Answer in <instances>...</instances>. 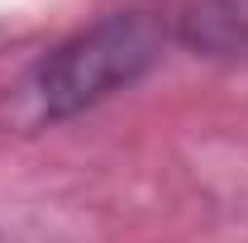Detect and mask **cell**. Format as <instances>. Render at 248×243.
Listing matches in <instances>:
<instances>
[{
    "label": "cell",
    "mask_w": 248,
    "mask_h": 243,
    "mask_svg": "<svg viewBox=\"0 0 248 243\" xmlns=\"http://www.w3.org/2000/svg\"><path fill=\"white\" fill-rule=\"evenodd\" d=\"M172 43L191 58H248V0H182L172 10Z\"/></svg>",
    "instance_id": "obj_2"
},
{
    "label": "cell",
    "mask_w": 248,
    "mask_h": 243,
    "mask_svg": "<svg viewBox=\"0 0 248 243\" xmlns=\"http://www.w3.org/2000/svg\"><path fill=\"white\" fill-rule=\"evenodd\" d=\"M172 48H177L172 10H153V5L110 10L24 67V76L10 91V115L19 129L72 124L100 110L105 100L134 91L139 81H148Z\"/></svg>",
    "instance_id": "obj_1"
}]
</instances>
